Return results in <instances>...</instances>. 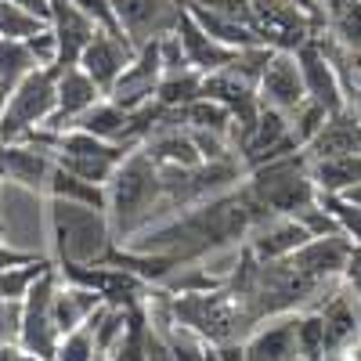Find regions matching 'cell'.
<instances>
[{
    "label": "cell",
    "instance_id": "60d3db41",
    "mask_svg": "<svg viewBox=\"0 0 361 361\" xmlns=\"http://www.w3.org/2000/svg\"><path fill=\"white\" fill-rule=\"evenodd\" d=\"M340 199H347V202H354V206H361V185H354V188H347Z\"/></svg>",
    "mask_w": 361,
    "mask_h": 361
},
{
    "label": "cell",
    "instance_id": "f546056e",
    "mask_svg": "<svg viewBox=\"0 0 361 361\" xmlns=\"http://www.w3.org/2000/svg\"><path fill=\"white\" fill-rule=\"evenodd\" d=\"M54 361H102V354H98V343H94V325H90V322H83L80 329L66 333L62 340H58Z\"/></svg>",
    "mask_w": 361,
    "mask_h": 361
},
{
    "label": "cell",
    "instance_id": "277c9868",
    "mask_svg": "<svg viewBox=\"0 0 361 361\" xmlns=\"http://www.w3.org/2000/svg\"><path fill=\"white\" fill-rule=\"evenodd\" d=\"M47 235L54 264H105L119 246L105 209L73 199H47Z\"/></svg>",
    "mask_w": 361,
    "mask_h": 361
},
{
    "label": "cell",
    "instance_id": "83f0119b",
    "mask_svg": "<svg viewBox=\"0 0 361 361\" xmlns=\"http://www.w3.org/2000/svg\"><path fill=\"white\" fill-rule=\"evenodd\" d=\"M47 271H54V260L51 257H37L29 264H15V267H4L0 271V300H11V304H22L25 293L33 289Z\"/></svg>",
    "mask_w": 361,
    "mask_h": 361
},
{
    "label": "cell",
    "instance_id": "4316f807",
    "mask_svg": "<svg viewBox=\"0 0 361 361\" xmlns=\"http://www.w3.org/2000/svg\"><path fill=\"white\" fill-rule=\"evenodd\" d=\"M202 98V73L185 66V69H173V73H163L159 80V90H156V105H163L166 112L173 109H185L192 102Z\"/></svg>",
    "mask_w": 361,
    "mask_h": 361
},
{
    "label": "cell",
    "instance_id": "9a60e30c",
    "mask_svg": "<svg viewBox=\"0 0 361 361\" xmlns=\"http://www.w3.org/2000/svg\"><path fill=\"white\" fill-rule=\"evenodd\" d=\"M54 166H58L54 156L33 141L0 145V173H4V180H11V185L33 192V195L47 199V185L54 177Z\"/></svg>",
    "mask_w": 361,
    "mask_h": 361
},
{
    "label": "cell",
    "instance_id": "836d02e7",
    "mask_svg": "<svg viewBox=\"0 0 361 361\" xmlns=\"http://www.w3.org/2000/svg\"><path fill=\"white\" fill-rule=\"evenodd\" d=\"M18 322H22V304L0 300V343L18 340Z\"/></svg>",
    "mask_w": 361,
    "mask_h": 361
},
{
    "label": "cell",
    "instance_id": "603a6c76",
    "mask_svg": "<svg viewBox=\"0 0 361 361\" xmlns=\"http://www.w3.org/2000/svg\"><path fill=\"white\" fill-rule=\"evenodd\" d=\"M357 152H361V116L350 109L329 116L325 127L314 134V141L304 148V156L311 163L333 159V156H357Z\"/></svg>",
    "mask_w": 361,
    "mask_h": 361
},
{
    "label": "cell",
    "instance_id": "ba28073f",
    "mask_svg": "<svg viewBox=\"0 0 361 361\" xmlns=\"http://www.w3.org/2000/svg\"><path fill=\"white\" fill-rule=\"evenodd\" d=\"M109 4L116 15V29L130 40L134 51L170 37L185 11L180 0H109Z\"/></svg>",
    "mask_w": 361,
    "mask_h": 361
},
{
    "label": "cell",
    "instance_id": "f35d334b",
    "mask_svg": "<svg viewBox=\"0 0 361 361\" xmlns=\"http://www.w3.org/2000/svg\"><path fill=\"white\" fill-rule=\"evenodd\" d=\"M217 361H246V347H243V340L221 343V347H217Z\"/></svg>",
    "mask_w": 361,
    "mask_h": 361
},
{
    "label": "cell",
    "instance_id": "52a82bcc",
    "mask_svg": "<svg viewBox=\"0 0 361 361\" xmlns=\"http://www.w3.org/2000/svg\"><path fill=\"white\" fill-rule=\"evenodd\" d=\"M58 102V69L40 66L29 73L8 98H0V145L25 141L33 130L47 127Z\"/></svg>",
    "mask_w": 361,
    "mask_h": 361
},
{
    "label": "cell",
    "instance_id": "7402d4cb",
    "mask_svg": "<svg viewBox=\"0 0 361 361\" xmlns=\"http://www.w3.org/2000/svg\"><path fill=\"white\" fill-rule=\"evenodd\" d=\"M296 314H300V311H296ZM296 314H282V318H271V322L257 325L253 333L243 340L246 361H300Z\"/></svg>",
    "mask_w": 361,
    "mask_h": 361
},
{
    "label": "cell",
    "instance_id": "1f68e13d",
    "mask_svg": "<svg viewBox=\"0 0 361 361\" xmlns=\"http://www.w3.org/2000/svg\"><path fill=\"white\" fill-rule=\"evenodd\" d=\"M318 199L329 209V217L336 221L340 235L350 238V246H361V206H354V202H347L340 195H318Z\"/></svg>",
    "mask_w": 361,
    "mask_h": 361
},
{
    "label": "cell",
    "instance_id": "ffe728a7",
    "mask_svg": "<svg viewBox=\"0 0 361 361\" xmlns=\"http://www.w3.org/2000/svg\"><path fill=\"white\" fill-rule=\"evenodd\" d=\"M347 257H350V238L333 231V235H314L304 250H296L289 260L304 271L307 279H314L318 286H333L343 267H347Z\"/></svg>",
    "mask_w": 361,
    "mask_h": 361
},
{
    "label": "cell",
    "instance_id": "e0dca14e",
    "mask_svg": "<svg viewBox=\"0 0 361 361\" xmlns=\"http://www.w3.org/2000/svg\"><path fill=\"white\" fill-rule=\"evenodd\" d=\"M296 54V66H300V76H304V90H307V102H314L318 109H325L329 116H336L347 109V98H343V87H340V76L333 69V62L325 58V51L318 47V33L293 51Z\"/></svg>",
    "mask_w": 361,
    "mask_h": 361
},
{
    "label": "cell",
    "instance_id": "4fadbf2b",
    "mask_svg": "<svg viewBox=\"0 0 361 361\" xmlns=\"http://www.w3.org/2000/svg\"><path fill=\"white\" fill-rule=\"evenodd\" d=\"M47 29L54 37V69H73L80 66V54L87 51L90 37L102 25H94L80 8H73L69 0H51L47 4Z\"/></svg>",
    "mask_w": 361,
    "mask_h": 361
},
{
    "label": "cell",
    "instance_id": "3957f363",
    "mask_svg": "<svg viewBox=\"0 0 361 361\" xmlns=\"http://www.w3.org/2000/svg\"><path fill=\"white\" fill-rule=\"evenodd\" d=\"M105 214L116 231V243L123 246L145 228L159 224L163 214V177L159 166L145 156V148H130V156L116 166L105 185Z\"/></svg>",
    "mask_w": 361,
    "mask_h": 361
},
{
    "label": "cell",
    "instance_id": "5b68a950",
    "mask_svg": "<svg viewBox=\"0 0 361 361\" xmlns=\"http://www.w3.org/2000/svg\"><path fill=\"white\" fill-rule=\"evenodd\" d=\"M246 195L271 217H304L318 206V188L311 180V159L304 152H289L264 166L246 170Z\"/></svg>",
    "mask_w": 361,
    "mask_h": 361
},
{
    "label": "cell",
    "instance_id": "d6986e66",
    "mask_svg": "<svg viewBox=\"0 0 361 361\" xmlns=\"http://www.w3.org/2000/svg\"><path fill=\"white\" fill-rule=\"evenodd\" d=\"M105 94L98 90V83L90 80L80 66H73V69H58V102H54V116L47 119V127H40V130H66V127H73L76 119L87 112V109H94L98 102H102Z\"/></svg>",
    "mask_w": 361,
    "mask_h": 361
},
{
    "label": "cell",
    "instance_id": "cb8c5ba5",
    "mask_svg": "<svg viewBox=\"0 0 361 361\" xmlns=\"http://www.w3.org/2000/svg\"><path fill=\"white\" fill-rule=\"evenodd\" d=\"M102 307V300L90 293V289H80V286H69L58 279V289H54V322H58V333H73V329H80L83 322H90V314H94Z\"/></svg>",
    "mask_w": 361,
    "mask_h": 361
},
{
    "label": "cell",
    "instance_id": "484cf974",
    "mask_svg": "<svg viewBox=\"0 0 361 361\" xmlns=\"http://www.w3.org/2000/svg\"><path fill=\"white\" fill-rule=\"evenodd\" d=\"M33 69H40V62H37L33 47H29V40L0 37V98H8Z\"/></svg>",
    "mask_w": 361,
    "mask_h": 361
},
{
    "label": "cell",
    "instance_id": "44dd1931",
    "mask_svg": "<svg viewBox=\"0 0 361 361\" xmlns=\"http://www.w3.org/2000/svg\"><path fill=\"white\" fill-rule=\"evenodd\" d=\"M180 4H185V0H180ZM173 37H177L180 51H185V62H188L192 69H199L202 76L224 69V66L231 62V58L238 54V51H231V47L217 44V40L209 37V33H206V29H202L188 11H180V22H177V29H173Z\"/></svg>",
    "mask_w": 361,
    "mask_h": 361
},
{
    "label": "cell",
    "instance_id": "5bb4252c",
    "mask_svg": "<svg viewBox=\"0 0 361 361\" xmlns=\"http://www.w3.org/2000/svg\"><path fill=\"white\" fill-rule=\"evenodd\" d=\"M318 318L325 329V347L329 357H343L361 340V304L347 289H325L318 296Z\"/></svg>",
    "mask_w": 361,
    "mask_h": 361
},
{
    "label": "cell",
    "instance_id": "e575fe53",
    "mask_svg": "<svg viewBox=\"0 0 361 361\" xmlns=\"http://www.w3.org/2000/svg\"><path fill=\"white\" fill-rule=\"evenodd\" d=\"M343 289L361 304V246H350V257H347V267H343Z\"/></svg>",
    "mask_w": 361,
    "mask_h": 361
},
{
    "label": "cell",
    "instance_id": "6da1fadb",
    "mask_svg": "<svg viewBox=\"0 0 361 361\" xmlns=\"http://www.w3.org/2000/svg\"><path fill=\"white\" fill-rule=\"evenodd\" d=\"M271 214L246 195V188L238 185L217 199H206L192 209H180V214L163 217L159 224L137 231L130 243H123L127 250L137 253H156L166 257L177 271L188 264H202L209 253H217L224 246L246 243V235L253 231L257 221H264Z\"/></svg>",
    "mask_w": 361,
    "mask_h": 361
},
{
    "label": "cell",
    "instance_id": "30bf717a",
    "mask_svg": "<svg viewBox=\"0 0 361 361\" xmlns=\"http://www.w3.org/2000/svg\"><path fill=\"white\" fill-rule=\"evenodd\" d=\"M289 152H300V145L293 137V127H289V116L275 112V109H264L257 112L253 127L235 137V156L243 163V170H253V166H264L271 159H282Z\"/></svg>",
    "mask_w": 361,
    "mask_h": 361
},
{
    "label": "cell",
    "instance_id": "7c38bea8",
    "mask_svg": "<svg viewBox=\"0 0 361 361\" xmlns=\"http://www.w3.org/2000/svg\"><path fill=\"white\" fill-rule=\"evenodd\" d=\"M159 80H163V54H159V40H156V44H145L141 51H134L130 66L116 80V87L109 90V102L134 112L148 102H156Z\"/></svg>",
    "mask_w": 361,
    "mask_h": 361
},
{
    "label": "cell",
    "instance_id": "d4e9b609",
    "mask_svg": "<svg viewBox=\"0 0 361 361\" xmlns=\"http://www.w3.org/2000/svg\"><path fill=\"white\" fill-rule=\"evenodd\" d=\"M311 180H314L318 195H343L347 188L361 185V152L311 163Z\"/></svg>",
    "mask_w": 361,
    "mask_h": 361
},
{
    "label": "cell",
    "instance_id": "74e56055",
    "mask_svg": "<svg viewBox=\"0 0 361 361\" xmlns=\"http://www.w3.org/2000/svg\"><path fill=\"white\" fill-rule=\"evenodd\" d=\"M289 4H296L300 11H304L307 18H314L318 25H325L329 18H325V8H322V0H289Z\"/></svg>",
    "mask_w": 361,
    "mask_h": 361
},
{
    "label": "cell",
    "instance_id": "8fae6325",
    "mask_svg": "<svg viewBox=\"0 0 361 361\" xmlns=\"http://www.w3.org/2000/svg\"><path fill=\"white\" fill-rule=\"evenodd\" d=\"M257 98H260L264 109H275L282 116H293L307 102L304 76H300V66H296L293 51H271L267 66L260 73V83H257Z\"/></svg>",
    "mask_w": 361,
    "mask_h": 361
},
{
    "label": "cell",
    "instance_id": "ab89813d",
    "mask_svg": "<svg viewBox=\"0 0 361 361\" xmlns=\"http://www.w3.org/2000/svg\"><path fill=\"white\" fill-rule=\"evenodd\" d=\"M15 8H22V11H29V15H37V18H44L47 22V4L51 0H11Z\"/></svg>",
    "mask_w": 361,
    "mask_h": 361
},
{
    "label": "cell",
    "instance_id": "7a4b0ae2",
    "mask_svg": "<svg viewBox=\"0 0 361 361\" xmlns=\"http://www.w3.org/2000/svg\"><path fill=\"white\" fill-rule=\"evenodd\" d=\"M224 286L235 296L250 329L282 314H296L300 307H307L311 300H318L329 289L307 279L293 260H257L246 246L238 250V260L228 271Z\"/></svg>",
    "mask_w": 361,
    "mask_h": 361
},
{
    "label": "cell",
    "instance_id": "b9f144b4",
    "mask_svg": "<svg viewBox=\"0 0 361 361\" xmlns=\"http://www.w3.org/2000/svg\"><path fill=\"white\" fill-rule=\"evenodd\" d=\"M0 185H4V173H0Z\"/></svg>",
    "mask_w": 361,
    "mask_h": 361
},
{
    "label": "cell",
    "instance_id": "ac0fdd59",
    "mask_svg": "<svg viewBox=\"0 0 361 361\" xmlns=\"http://www.w3.org/2000/svg\"><path fill=\"white\" fill-rule=\"evenodd\" d=\"M311 238L314 235L296 217H264V221L253 224V231L246 235L243 246L257 260H289L296 250H304Z\"/></svg>",
    "mask_w": 361,
    "mask_h": 361
},
{
    "label": "cell",
    "instance_id": "d590c367",
    "mask_svg": "<svg viewBox=\"0 0 361 361\" xmlns=\"http://www.w3.org/2000/svg\"><path fill=\"white\" fill-rule=\"evenodd\" d=\"M29 260H37V253H18V250H11L8 238H4V228H0V271L15 267V264H29Z\"/></svg>",
    "mask_w": 361,
    "mask_h": 361
},
{
    "label": "cell",
    "instance_id": "8d00e7d4",
    "mask_svg": "<svg viewBox=\"0 0 361 361\" xmlns=\"http://www.w3.org/2000/svg\"><path fill=\"white\" fill-rule=\"evenodd\" d=\"M0 361H47V357L25 350L18 340H11V343H0Z\"/></svg>",
    "mask_w": 361,
    "mask_h": 361
},
{
    "label": "cell",
    "instance_id": "2e32d148",
    "mask_svg": "<svg viewBox=\"0 0 361 361\" xmlns=\"http://www.w3.org/2000/svg\"><path fill=\"white\" fill-rule=\"evenodd\" d=\"M134 58V47L130 40L119 33V29H98L94 37H90L87 51L80 54V69L98 83V90L109 98V90L116 87V80L123 76V69L130 66Z\"/></svg>",
    "mask_w": 361,
    "mask_h": 361
},
{
    "label": "cell",
    "instance_id": "9c48e42d",
    "mask_svg": "<svg viewBox=\"0 0 361 361\" xmlns=\"http://www.w3.org/2000/svg\"><path fill=\"white\" fill-rule=\"evenodd\" d=\"M54 289H58V271H47V275L25 293L22 300V322H18V343L25 350H33L47 361H54L58 350V322H54Z\"/></svg>",
    "mask_w": 361,
    "mask_h": 361
},
{
    "label": "cell",
    "instance_id": "d6a6232c",
    "mask_svg": "<svg viewBox=\"0 0 361 361\" xmlns=\"http://www.w3.org/2000/svg\"><path fill=\"white\" fill-rule=\"evenodd\" d=\"M73 8H80L94 25H102V29H116V15H112V4L109 0H69Z\"/></svg>",
    "mask_w": 361,
    "mask_h": 361
},
{
    "label": "cell",
    "instance_id": "8992f818",
    "mask_svg": "<svg viewBox=\"0 0 361 361\" xmlns=\"http://www.w3.org/2000/svg\"><path fill=\"white\" fill-rule=\"evenodd\" d=\"M166 307H170V318L177 325H185L188 333L202 336L214 347L231 343V340H246L253 333L243 318V311H238L235 296L228 293V286L195 289V293H166Z\"/></svg>",
    "mask_w": 361,
    "mask_h": 361
},
{
    "label": "cell",
    "instance_id": "f1b7e54d",
    "mask_svg": "<svg viewBox=\"0 0 361 361\" xmlns=\"http://www.w3.org/2000/svg\"><path fill=\"white\" fill-rule=\"evenodd\" d=\"M325 29L333 33L347 51L361 54V0H343V4L329 15Z\"/></svg>",
    "mask_w": 361,
    "mask_h": 361
},
{
    "label": "cell",
    "instance_id": "4dcf8cb0",
    "mask_svg": "<svg viewBox=\"0 0 361 361\" xmlns=\"http://www.w3.org/2000/svg\"><path fill=\"white\" fill-rule=\"evenodd\" d=\"M47 29L44 18L29 15L22 8H15L11 0H0V37H11V40H29V37H40Z\"/></svg>",
    "mask_w": 361,
    "mask_h": 361
}]
</instances>
